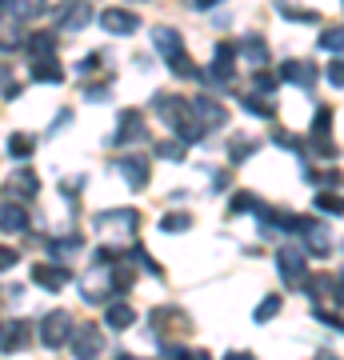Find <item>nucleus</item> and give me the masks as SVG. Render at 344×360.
<instances>
[{"label":"nucleus","mask_w":344,"mask_h":360,"mask_svg":"<svg viewBox=\"0 0 344 360\" xmlns=\"http://www.w3.org/2000/svg\"><path fill=\"white\" fill-rule=\"evenodd\" d=\"M64 348H68L72 356H80V360L101 356L104 352V328H96V324H72V333H68Z\"/></svg>","instance_id":"nucleus-1"},{"label":"nucleus","mask_w":344,"mask_h":360,"mask_svg":"<svg viewBox=\"0 0 344 360\" xmlns=\"http://www.w3.org/2000/svg\"><path fill=\"white\" fill-rule=\"evenodd\" d=\"M236 44L232 40H220L217 44V52H212V65H208V72H200V80L204 84H232V77H236Z\"/></svg>","instance_id":"nucleus-2"},{"label":"nucleus","mask_w":344,"mask_h":360,"mask_svg":"<svg viewBox=\"0 0 344 360\" xmlns=\"http://www.w3.org/2000/svg\"><path fill=\"white\" fill-rule=\"evenodd\" d=\"M4 196H8V200H20V205H32L40 196V176L28 165H16L13 172H8V180H4Z\"/></svg>","instance_id":"nucleus-3"},{"label":"nucleus","mask_w":344,"mask_h":360,"mask_svg":"<svg viewBox=\"0 0 344 360\" xmlns=\"http://www.w3.org/2000/svg\"><path fill=\"white\" fill-rule=\"evenodd\" d=\"M141 141H148L144 116L136 108H125V112L116 116V132L108 136V148H128V144H141Z\"/></svg>","instance_id":"nucleus-4"},{"label":"nucleus","mask_w":344,"mask_h":360,"mask_svg":"<svg viewBox=\"0 0 344 360\" xmlns=\"http://www.w3.org/2000/svg\"><path fill=\"white\" fill-rule=\"evenodd\" d=\"M276 272H281V281L288 284V288H296V284L308 276V252L305 248H293V245L276 248Z\"/></svg>","instance_id":"nucleus-5"},{"label":"nucleus","mask_w":344,"mask_h":360,"mask_svg":"<svg viewBox=\"0 0 344 360\" xmlns=\"http://www.w3.org/2000/svg\"><path fill=\"white\" fill-rule=\"evenodd\" d=\"M189 116L196 124H204V129H224V124H229V108H224L217 96H204V92L189 101Z\"/></svg>","instance_id":"nucleus-6"},{"label":"nucleus","mask_w":344,"mask_h":360,"mask_svg":"<svg viewBox=\"0 0 344 360\" xmlns=\"http://www.w3.org/2000/svg\"><path fill=\"white\" fill-rule=\"evenodd\" d=\"M72 312L64 309H52L44 321H40V345L44 348H64V340H68V333H72Z\"/></svg>","instance_id":"nucleus-7"},{"label":"nucleus","mask_w":344,"mask_h":360,"mask_svg":"<svg viewBox=\"0 0 344 360\" xmlns=\"http://www.w3.org/2000/svg\"><path fill=\"white\" fill-rule=\"evenodd\" d=\"M92 224L96 229H113V232H136L141 229V212L136 208H104V212H96L92 217Z\"/></svg>","instance_id":"nucleus-8"},{"label":"nucleus","mask_w":344,"mask_h":360,"mask_svg":"<svg viewBox=\"0 0 344 360\" xmlns=\"http://www.w3.org/2000/svg\"><path fill=\"white\" fill-rule=\"evenodd\" d=\"M116 172L125 176V184L132 193L148 188V180H153V165H148L144 156H120V160H116Z\"/></svg>","instance_id":"nucleus-9"},{"label":"nucleus","mask_w":344,"mask_h":360,"mask_svg":"<svg viewBox=\"0 0 344 360\" xmlns=\"http://www.w3.org/2000/svg\"><path fill=\"white\" fill-rule=\"evenodd\" d=\"M32 281H37L44 292H60L64 284L72 281V272L64 269L60 260H40L37 269H32Z\"/></svg>","instance_id":"nucleus-10"},{"label":"nucleus","mask_w":344,"mask_h":360,"mask_svg":"<svg viewBox=\"0 0 344 360\" xmlns=\"http://www.w3.org/2000/svg\"><path fill=\"white\" fill-rule=\"evenodd\" d=\"M153 112L165 120L168 129H172L177 120H184V116H189V101H184V96H177V92H153Z\"/></svg>","instance_id":"nucleus-11"},{"label":"nucleus","mask_w":344,"mask_h":360,"mask_svg":"<svg viewBox=\"0 0 344 360\" xmlns=\"http://www.w3.org/2000/svg\"><path fill=\"white\" fill-rule=\"evenodd\" d=\"M101 28L108 37H132L136 28H141V16L128 13V8H104L101 13Z\"/></svg>","instance_id":"nucleus-12"},{"label":"nucleus","mask_w":344,"mask_h":360,"mask_svg":"<svg viewBox=\"0 0 344 360\" xmlns=\"http://www.w3.org/2000/svg\"><path fill=\"white\" fill-rule=\"evenodd\" d=\"M276 77H281L284 84H296V89H305V92H308V89H317L320 72H317L312 65H308V60H284Z\"/></svg>","instance_id":"nucleus-13"},{"label":"nucleus","mask_w":344,"mask_h":360,"mask_svg":"<svg viewBox=\"0 0 344 360\" xmlns=\"http://www.w3.org/2000/svg\"><path fill=\"white\" fill-rule=\"evenodd\" d=\"M80 248H84V236H80V232H68V236H49V240H44L49 260H60V264H68V257H77Z\"/></svg>","instance_id":"nucleus-14"},{"label":"nucleus","mask_w":344,"mask_h":360,"mask_svg":"<svg viewBox=\"0 0 344 360\" xmlns=\"http://www.w3.org/2000/svg\"><path fill=\"white\" fill-rule=\"evenodd\" d=\"M56 20H60V32H80V28L92 20V4L72 0V4H64L60 13H56Z\"/></svg>","instance_id":"nucleus-15"},{"label":"nucleus","mask_w":344,"mask_h":360,"mask_svg":"<svg viewBox=\"0 0 344 360\" xmlns=\"http://www.w3.org/2000/svg\"><path fill=\"white\" fill-rule=\"evenodd\" d=\"M28 208L20 200H8L4 196V205H0V232H28Z\"/></svg>","instance_id":"nucleus-16"},{"label":"nucleus","mask_w":344,"mask_h":360,"mask_svg":"<svg viewBox=\"0 0 344 360\" xmlns=\"http://www.w3.org/2000/svg\"><path fill=\"white\" fill-rule=\"evenodd\" d=\"M300 240H305V252H312V257H329L332 252V236H329V229H320V224H312L308 220L305 229L296 232Z\"/></svg>","instance_id":"nucleus-17"},{"label":"nucleus","mask_w":344,"mask_h":360,"mask_svg":"<svg viewBox=\"0 0 344 360\" xmlns=\"http://www.w3.org/2000/svg\"><path fill=\"white\" fill-rule=\"evenodd\" d=\"M28 340H32V324L28 321H8L0 328V348H4V352H20Z\"/></svg>","instance_id":"nucleus-18"},{"label":"nucleus","mask_w":344,"mask_h":360,"mask_svg":"<svg viewBox=\"0 0 344 360\" xmlns=\"http://www.w3.org/2000/svg\"><path fill=\"white\" fill-rule=\"evenodd\" d=\"M153 49L160 52L165 60H172V56H180V52H184V40H180L177 28L160 25V28H153Z\"/></svg>","instance_id":"nucleus-19"},{"label":"nucleus","mask_w":344,"mask_h":360,"mask_svg":"<svg viewBox=\"0 0 344 360\" xmlns=\"http://www.w3.org/2000/svg\"><path fill=\"white\" fill-rule=\"evenodd\" d=\"M236 56H244L253 68H265L268 65V44H265V37H256V32H248V37L236 44Z\"/></svg>","instance_id":"nucleus-20"},{"label":"nucleus","mask_w":344,"mask_h":360,"mask_svg":"<svg viewBox=\"0 0 344 360\" xmlns=\"http://www.w3.org/2000/svg\"><path fill=\"white\" fill-rule=\"evenodd\" d=\"M104 324H108L113 333H125V328H132V324H136V309H132V304H125V300H113V304L104 309Z\"/></svg>","instance_id":"nucleus-21"},{"label":"nucleus","mask_w":344,"mask_h":360,"mask_svg":"<svg viewBox=\"0 0 344 360\" xmlns=\"http://www.w3.org/2000/svg\"><path fill=\"white\" fill-rule=\"evenodd\" d=\"M32 80L37 84H64V68L56 65V56H37L32 60Z\"/></svg>","instance_id":"nucleus-22"},{"label":"nucleus","mask_w":344,"mask_h":360,"mask_svg":"<svg viewBox=\"0 0 344 360\" xmlns=\"http://www.w3.org/2000/svg\"><path fill=\"white\" fill-rule=\"evenodd\" d=\"M20 49H28L32 60H37V56H56V37H52V32H28Z\"/></svg>","instance_id":"nucleus-23"},{"label":"nucleus","mask_w":344,"mask_h":360,"mask_svg":"<svg viewBox=\"0 0 344 360\" xmlns=\"http://www.w3.org/2000/svg\"><path fill=\"white\" fill-rule=\"evenodd\" d=\"M241 108H244V112H253V116H265V120H272V116H276V104L268 101V96H260V92H244Z\"/></svg>","instance_id":"nucleus-24"},{"label":"nucleus","mask_w":344,"mask_h":360,"mask_svg":"<svg viewBox=\"0 0 344 360\" xmlns=\"http://www.w3.org/2000/svg\"><path fill=\"white\" fill-rule=\"evenodd\" d=\"M256 148H260V141H253V136H232V141H229V160H232V168L244 165V160L256 153Z\"/></svg>","instance_id":"nucleus-25"},{"label":"nucleus","mask_w":344,"mask_h":360,"mask_svg":"<svg viewBox=\"0 0 344 360\" xmlns=\"http://www.w3.org/2000/svg\"><path fill=\"white\" fill-rule=\"evenodd\" d=\"M192 229V212H165L160 217V232H172V236H180V232Z\"/></svg>","instance_id":"nucleus-26"},{"label":"nucleus","mask_w":344,"mask_h":360,"mask_svg":"<svg viewBox=\"0 0 344 360\" xmlns=\"http://www.w3.org/2000/svg\"><path fill=\"white\" fill-rule=\"evenodd\" d=\"M32 148H37V141L25 136V132H13V136H8V156H13V160H28Z\"/></svg>","instance_id":"nucleus-27"},{"label":"nucleus","mask_w":344,"mask_h":360,"mask_svg":"<svg viewBox=\"0 0 344 360\" xmlns=\"http://www.w3.org/2000/svg\"><path fill=\"white\" fill-rule=\"evenodd\" d=\"M276 13H281L284 20H296V25H317V20H320V16L308 13V8H293L288 0H276Z\"/></svg>","instance_id":"nucleus-28"},{"label":"nucleus","mask_w":344,"mask_h":360,"mask_svg":"<svg viewBox=\"0 0 344 360\" xmlns=\"http://www.w3.org/2000/svg\"><path fill=\"white\" fill-rule=\"evenodd\" d=\"M168 68H172V72H177L180 80H200V68L192 65V56H189V52L172 56V60H168Z\"/></svg>","instance_id":"nucleus-29"},{"label":"nucleus","mask_w":344,"mask_h":360,"mask_svg":"<svg viewBox=\"0 0 344 360\" xmlns=\"http://www.w3.org/2000/svg\"><path fill=\"white\" fill-rule=\"evenodd\" d=\"M128 260H132V264H141V269L148 272V276H165V269H160V264H156L153 257H148V248H144V245H132Z\"/></svg>","instance_id":"nucleus-30"},{"label":"nucleus","mask_w":344,"mask_h":360,"mask_svg":"<svg viewBox=\"0 0 344 360\" xmlns=\"http://www.w3.org/2000/svg\"><path fill=\"white\" fill-rule=\"evenodd\" d=\"M276 312H281V296L276 292H268L265 300H260V304H256V324H265V321H272V316H276Z\"/></svg>","instance_id":"nucleus-31"},{"label":"nucleus","mask_w":344,"mask_h":360,"mask_svg":"<svg viewBox=\"0 0 344 360\" xmlns=\"http://www.w3.org/2000/svg\"><path fill=\"white\" fill-rule=\"evenodd\" d=\"M256 205H260V200H256L253 193H244V188H241V193H232V200H229V217H241V212H253Z\"/></svg>","instance_id":"nucleus-32"},{"label":"nucleus","mask_w":344,"mask_h":360,"mask_svg":"<svg viewBox=\"0 0 344 360\" xmlns=\"http://www.w3.org/2000/svg\"><path fill=\"white\" fill-rule=\"evenodd\" d=\"M276 84H281V77H276V72H265V68H256L253 89L260 92V96H272V92H276Z\"/></svg>","instance_id":"nucleus-33"},{"label":"nucleus","mask_w":344,"mask_h":360,"mask_svg":"<svg viewBox=\"0 0 344 360\" xmlns=\"http://www.w3.org/2000/svg\"><path fill=\"white\" fill-rule=\"evenodd\" d=\"M156 156H160V160H184V144L180 141H160L156 144Z\"/></svg>","instance_id":"nucleus-34"},{"label":"nucleus","mask_w":344,"mask_h":360,"mask_svg":"<svg viewBox=\"0 0 344 360\" xmlns=\"http://www.w3.org/2000/svg\"><path fill=\"white\" fill-rule=\"evenodd\" d=\"M108 92H113V80H104V84H84V101L101 104V101H108Z\"/></svg>","instance_id":"nucleus-35"},{"label":"nucleus","mask_w":344,"mask_h":360,"mask_svg":"<svg viewBox=\"0 0 344 360\" xmlns=\"http://www.w3.org/2000/svg\"><path fill=\"white\" fill-rule=\"evenodd\" d=\"M332 129V112L329 108H317V116H312V136H329Z\"/></svg>","instance_id":"nucleus-36"},{"label":"nucleus","mask_w":344,"mask_h":360,"mask_svg":"<svg viewBox=\"0 0 344 360\" xmlns=\"http://www.w3.org/2000/svg\"><path fill=\"white\" fill-rule=\"evenodd\" d=\"M160 352H165V356H172V360H192V356H196L189 345H168V340H160Z\"/></svg>","instance_id":"nucleus-37"},{"label":"nucleus","mask_w":344,"mask_h":360,"mask_svg":"<svg viewBox=\"0 0 344 360\" xmlns=\"http://www.w3.org/2000/svg\"><path fill=\"white\" fill-rule=\"evenodd\" d=\"M317 208H320V212H329V217H340V200H336V193H320L317 196Z\"/></svg>","instance_id":"nucleus-38"},{"label":"nucleus","mask_w":344,"mask_h":360,"mask_svg":"<svg viewBox=\"0 0 344 360\" xmlns=\"http://www.w3.org/2000/svg\"><path fill=\"white\" fill-rule=\"evenodd\" d=\"M320 49L332 52V56H340V28H329V32L320 37Z\"/></svg>","instance_id":"nucleus-39"},{"label":"nucleus","mask_w":344,"mask_h":360,"mask_svg":"<svg viewBox=\"0 0 344 360\" xmlns=\"http://www.w3.org/2000/svg\"><path fill=\"white\" fill-rule=\"evenodd\" d=\"M96 65H101V52H89V56L77 65V77H89V72H96Z\"/></svg>","instance_id":"nucleus-40"},{"label":"nucleus","mask_w":344,"mask_h":360,"mask_svg":"<svg viewBox=\"0 0 344 360\" xmlns=\"http://www.w3.org/2000/svg\"><path fill=\"white\" fill-rule=\"evenodd\" d=\"M16 260H20V257H16V248H8V245H0V272H4V269H13Z\"/></svg>","instance_id":"nucleus-41"},{"label":"nucleus","mask_w":344,"mask_h":360,"mask_svg":"<svg viewBox=\"0 0 344 360\" xmlns=\"http://www.w3.org/2000/svg\"><path fill=\"white\" fill-rule=\"evenodd\" d=\"M329 84H332V89H344V72H340V60H332V65H329Z\"/></svg>","instance_id":"nucleus-42"},{"label":"nucleus","mask_w":344,"mask_h":360,"mask_svg":"<svg viewBox=\"0 0 344 360\" xmlns=\"http://www.w3.org/2000/svg\"><path fill=\"white\" fill-rule=\"evenodd\" d=\"M113 260H116V248H96V264H104V269H108Z\"/></svg>","instance_id":"nucleus-43"},{"label":"nucleus","mask_w":344,"mask_h":360,"mask_svg":"<svg viewBox=\"0 0 344 360\" xmlns=\"http://www.w3.org/2000/svg\"><path fill=\"white\" fill-rule=\"evenodd\" d=\"M217 4H224V0H192L196 13H208V8H217Z\"/></svg>","instance_id":"nucleus-44"},{"label":"nucleus","mask_w":344,"mask_h":360,"mask_svg":"<svg viewBox=\"0 0 344 360\" xmlns=\"http://www.w3.org/2000/svg\"><path fill=\"white\" fill-rule=\"evenodd\" d=\"M68 120H72V112H68V108H64V112H60V116H56V120H52V132H60V129H64V124H68Z\"/></svg>","instance_id":"nucleus-45"},{"label":"nucleus","mask_w":344,"mask_h":360,"mask_svg":"<svg viewBox=\"0 0 344 360\" xmlns=\"http://www.w3.org/2000/svg\"><path fill=\"white\" fill-rule=\"evenodd\" d=\"M8 13H13V0H0V20H4Z\"/></svg>","instance_id":"nucleus-46"}]
</instances>
